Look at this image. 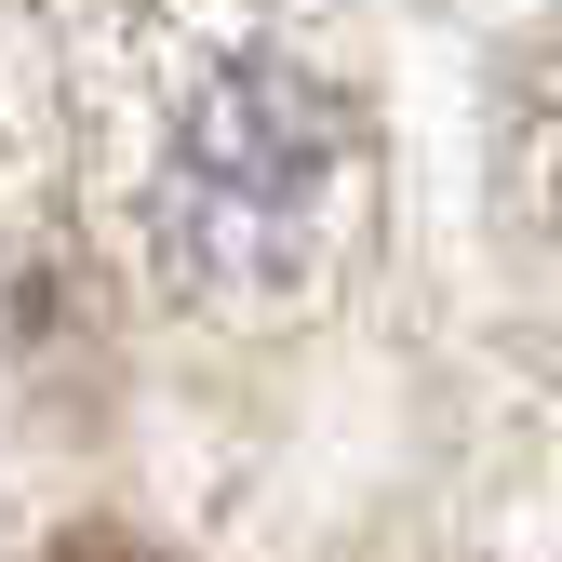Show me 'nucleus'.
Segmentation results:
<instances>
[{"mask_svg":"<svg viewBox=\"0 0 562 562\" xmlns=\"http://www.w3.org/2000/svg\"><path fill=\"white\" fill-rule=\"evenodd\" d=\"M375 228V134L335 67L228 41L188 67L148 161V268L201 322H295L335 295V268Z\"/></svg>","mask_w":562,"mask_h":562,"instance_id":"f257e3e1","label":"nucleus"},{"mask_svg":"<svg viewBox=\"0 0 562 562\" xmlns=\"http://www.w3.org/2000/svg\"><path fill=\"white\" fill-rule=\"evenodd\" d=\"M496 161H509V201H522V215L562 228V54L509 81V134H496Z\"/></svg>","mask_w":562,"mask_h":562,"instance_id":"f03ea898","label":"nucleus"},{"mask_svg":"<svg viewBox=\"0 0 562 562\" xmlns=\"http://www.w3.org/2000/svg\"><path fill=\"white\" fill-rule=\"evenodd\" d=\"M54 562H161V549H134V536H67Z\"/></svg>","mask_w":562,"mask_h":562,"instance_id":"7ed1b4c3","label":"nucleus"}]
</instances>
